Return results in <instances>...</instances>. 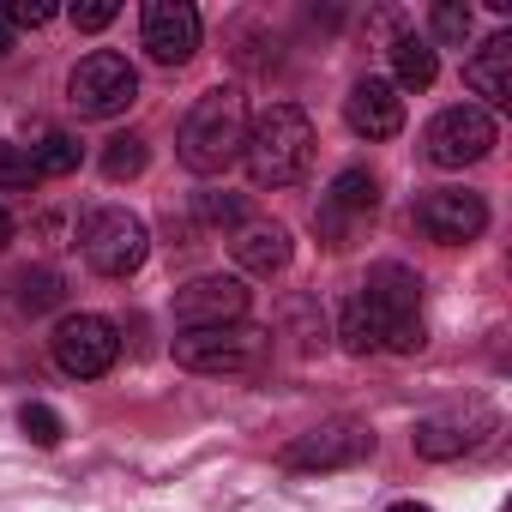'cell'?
Masks as SVG:
<instances>
[{
  "instance_id": "7c38bea8",
  "label": "cell",
  "mask_w": 512,
  "mask_h": 512,
  "mask_svg": "<svg viewBox=\"0 0 512 512\" xmlns=\"http://www.w3.org/2000/svg\"><path fill=\"white\" fill-rule=\"evenodd\" d=\"M199 13L187 7V0H151L145 19H139V43L157 67H187L193 49H199Z\"/></svg>"
},
{
  "instance_id": "3957f363",
  "label": "cell",
  "mask_w": 512,
  "mask_h": 512,
  "mask_svg": "<svg viewBox=\"0 0 512 512\" xmlns=\"http://www.w3.org/2000/svg\"><path fill=\"white\" fill-rule=\"evenodd\" d=\"M356 296L368 302V314L380 326V350H392V356H416L422 350V278L410 266H392V260L374 266Z\"/></svg>"
},
{
  "instance_id": "ffe728a7",
  "label": "cell",
  "mask_w": 512,
  "mask_h": 512,
  "mask_svg": "<svg viewBox=\"0 0 512 512\" xmlns=\"http://www.w3.org/2000/svg\"><path fill=\"white\" fill-rule=\"evenodd\" d=\"M338 338H344L350 356H374V350H380V326H374V314H368L362 296L344 302V314H338Z\"/></svg>"
},
{
  "instance_id": "d4e9b609",
  "label": "cell",
  "mask_w": 512,
  "mask_h": 512,
  "mask_svg": "<svg viewBox=\"0 0 512 512\" xmlns=\"http://www.w3.org/2000/svg\"><path fill=\"white\" fill-rule=\"evenodd\" d=\"M199 217H205V223H235V229H241V223H247V205H241V193H205V199H199Z\"/></svg>"
},
{
  "instance_id": "cb8c5ba5",
  "label": "cell",
  "mask_w": 512,
  "mask_h": 512,
  "mask_svg": "<svg viewBox=\"0 0 512 512\" xmlns=\"http://www.w3.org/2000/svg\"><path fill=\"white\" fill-rule=\"evenodd\" d=\"M19 428H25L37 446H61V434H67V428H61V416H55L49 404H25V410H19Z\"/></svg>"
},
{
  "instance_id": "484cf974",
  "label": "cell",
  "mask_w": 512,
  "mask_h": 512,
  "mask_svg": "<svg viewBox=\"0 0 512 512\" xmlns=\"http://www.w3.org/2000/svg\"><path fill=\"white\" fill-rule=\"evenodd\" d=\"M31 181H37L31 157H25L19 145H7V139H0V187H31Z\"/></svg>"
},
{
  "instance_id": "8fae6325",
  "label": "cell",
  "mask_w": 512,
  "mask_h": 512,
  "mask_svg": "<svg viewBox=\"0 0 512 512\" xmlns=\"http://www.w3.org/2000/svg\"><path fill=\"white\" fill-rule=\"evenodd\" d=\"M247 302L253 290L241 278H223V272H205L193 284L175 290V320L181 332H199V326H229V320H247Z\"/></svg>"
},
{
  "instance_id": "9a60e30c",
  "label": "cell",
  "mask_w": 512,
  "mask_h": 512,
  "mask_svg": "<svg viewBox=\"0 0 512 512\" xmlns=\"http://www.w3.org/2000/svg\"><path fill=\"white\" fill-rule=\"evenodd\" d=\"M290 229L284 223H241L235 235H229V260L247 272V278H278L284 266H290Z\"/></svg>"
},
{
  "instance_id": "5bb4252c",
  "label": "cell",
  "mask_w": 512,
  "mask_h": 512,
  "mask_svg": "<svg viewBox=\"0 0 512 512\" xmlns=\"http://www.w3.org/2000/svg\"><path fill=\"white\" fill-rule=\"evenodd\" d=\"M344 121L356 139H398L404 133V97L392 79H356L344 97Z\"/></svg>"
},
{
  "instance_id": "7402d4cb",
  "label": "cell",
  "mask_w": 512,
  "mask_h": 512,
  "mask_svg": "<svg viewBox=\"0 0 512 512\" xmlns=\"http://www.w3.org/2000/svg\"><path fill=\"white\" fill-rule=\"evenodd\" d=\"M145 157H151V151H145L139 133H115V139L103 145V175H109V181H127V175L145 169Z\"/></svg>"
},
{
  "instance_id": "2e32d148",
  "label": "cell",
  "mask_w": 512,
  "mask_h": 512,
  "mask_svg": "<svg viewBox=\"0 0 512 512\" xmlns=\"http://www.w3.org/2000/svg\"><path fill=\"white\" fill-rule=\"evenodd\" d=\"M464 85H470V97H482L488 109H506V103H512V37H506V31L488 37V43L464 61Z\"/></svg>"
},
{
  "instance_id": "7a4b0ae2",
  "label": "cell",
  "mask_w": 512,
  "mask_h": 512,
  "mask_svg": "<svg viewBox=\"0 0 512 512\" xmlns=\"http://www.w3.org/2000/svg\"><path fill=\"white\" fill-rule=\"evenodd\" d=\"M241 157H247L253 187H290L314 163V121L296 103H272V109H260V121L247 127Z\"/></svg>"
},
{
  "instance_id": "4316f807",
  "label": "cell",
  "mask_w": 512,
  "mask_h": 512,
  "mask_svg": "<svg viewBox=\"0 0 512 512\" xmlns=\"http://www.w3.org/2000/svg\"><path fill=\"white\" fill-rule=\"evenodd\" d=\"M115 13H121L115 0H79V7H73L67 19H73L79 31H109V25H115Z\"/></svg>"
},
{
  "instance_id": "4fadbf2b",
  "label": "cell",
  "mask_w": 512,
  "mask_h": 512,
  "mask_svg": "<svg viewBox=\"0 0 512 512\" xmlns=\"http://www.w3.org/2000/svg\"><path fill=\"white\" fill-rule=\"evenodd\" d=\"M488 434H494V410H482V404H464V410H446V416H422L410 440H416V452H422V458L446 464V458H464V452H476Z\"/></svg>"
},
{
  "instance_id": "d6986e66",
  "label": "cell",
  "mask_w": 512,
  "mask_h": 512,
  "mask_svg": "<svg viewBox=\"0 0 512 512\" xmlns=\"http://www.w3.org/2000/svg\"><path fill=\"white\" fill-rule=\"evenodd\" d=\"M25 157H31V169H37V175H73V169L85 163V145H79L73 133H43Z\"/></svg>"
},
{
  "instance_id": "4dcf8cb0",
  "label": "cell",
  "mask_w": 512,
  "mask_h": 512,
  "mask_svg": "<svg viewBox=\"0 0 512 512\" xmlns=\"http://www.w3.org/2000/svg\"><path fill=\"white\" fill-rule=\"evenodd\" d=\"M7 49H13V25H7V19H0V55H7Z\"/></svg>"
},
{
  "instance_id": "30bf717a",
  "label": "cell",
  "mask_w": 512,
  "mask_h": 512,
  "mask_svg": "<svg viewBox=\"0 0 512 512\" xmlns=\"http://www.w3.org/2000/svg\"><path fill=\"white\" fill-rule=\"evenodd\" d=\"M416 229L440 247H464L488 229V199L470 187H434L416 199Z\"/></svg>"
},
{
  "instance_id": "f1b7e54d",
  "label": "cell",
  "mask_w": 512,
  "mask_h": 512,
  "mask_svg": "<svg viewBox=\"0 0 512 512\" xmlns=\"http://www.w3.org/2000/svg\"><path fill=\"white\" fill-rule=\"evenodd\" d=\"M7 241H13V217H7V205H0V253H7Z\"/></svg>"
},
{
  "instance_id": "44dd1931",
  "label": "cell",
  "mask_w": 512,
  "mask_h": 512,
  "mask_svg": "<svg viewBox=\"0 0 512 512\" xmlns=\"http://www.w3.org/2000/svg\"><path fill=\"white\" fill-rule=\"evenodd\" d=\"M61 278L55 272H19V284H13V302H19V314H49V308H61Z\"/></svg>"
},
{
  "instance_id": "83f0119b",
  "label": "cell",
  "mask_w": 512,
  "mask_h": 512,
  "mask_svg": "<svg viewBox=\"0 0 512 512\" xmlns=\"http://www.w3.org/2000/svg\"><path fill=\"white\" fill-rule=\"evenodd\" d=\"M0 19L37 31V25H49V19H55V7H49V0H13V7H0Z\"/></svg>"
},
{
  "instance_id": "52a82bcc",
  "label": "cell",
  "mask_w": 512,
  "mask_h": 512,
  "mask_svg": "<svg viewBox=\"0 0 512 512\" xmlns=\"http://www.w3.org/2000/svg\"><path fill=\"white\" fill-rule=\"evenodd\" d=\"M494 145H500L494 115H488V109H476V103H452V109H440V115L422 127V151H428V163H440V169L482 163Z\"/></svg>"
},
{
  "instance_id": "6da1fadb",
  "label": "cell",
  "mask_w": 512,
  "mask_h": 512,
  "mask_svg": "<svg viewBox=\"0 0 512 512\" xmlns=\"http://www.w3.org/2000/svg\"><path fill=\"white\" fill-rule=\"evenodd\" d=\"M247 145V103L235 85H217L205 91L187 115H181V133H175V157L193 169V175H223Z\"/></svg>"
},
{
  "instance_id": "e0dca14e",
  "label": "cell",
  "mask_w": 512,
  "mask_h": 512,
  "mask_svg": "<svg viewBox=\"0 0 512 512\" xmlns=\"http://www.w3.org/2000/svg\"><path fill=\"white\" fill-rule=\"evenodd\" d=\"M392 85L398 91H428L434 85V73H440V55H434V43L428 37H392Z\"/></svg>"
},
{
  "instance_id": "603a6c76",
  "label": "cell",
  "mask_w": 512,
  "mask_h": 512,
  "mask_svg": "<svg viewBox=\"0 0 512 512\" xmlns=\"http://www.w3.org/2000/svg\"><path fill=\"white\" fill-rule=\"evenodd\" d=\"M428 31H434V43H464V37H470V7L440 0V7L428 13Z\"/></svg>"
},
{
  "instance_id": "5b68a950",
  "label": "cell",
  "mask_w": 512,
  "mask_h": 512,
  "mask_svg": "<svg viewBox=\"0 0 512 512\" xmlns=\"http://www.w3.org/2000/svg\"><path fill=\"white\" fill-rule=\"evenodd\" d=\"M67 103H73L79 115H91V121L127 115V109L139 103V73H133V61L115 55V49H91V55L73 67V79H67Z\"/></svg>"
},
{
  "instance_id": "277c9868",
  "label": "cell",
  "mask_w": 512,
  "mask_h": 512,
  "mask_svg": "<svg viewBox=\"0 0 512 512\" xmlns=\"http://www.w3.org/2000/svg\"><path fill=\"white\" fill-rule=\"evenodd\" d=\"M272 356V332L253 320H229V326H199L175 338V362L187 374H253Z\"/></svg>"
},
{
  "instance_id": "8992f818",
  "label": "cell",
  "mask_w": 512,
  "mask_h": 512,
  "mask_svg": "<svg viewBox=\"0 0 512 512\" xmlns=\"http://www.w3.org/2000/svg\"><path fill=\"white\" fill-rule=\"evenodd\" d=\"M79 247H85L91 272H103V278H133V272L145 266V253H151V229H145L133 211H91L85 229H79Z\"/></svg>"
},
{
  "instance_id": "ac0fdd59",
  "label": "cell",
  "mask_w": 512,
  "mask_h": 512,
  "mask_svg": "<svg viewBox=\"0 0 512 512\" xmlns=\"http://www.w3.org/2000/svg\"><path fill=\"white\" fill-rule=\"evenodd\" d=\"M374 205H380V181L368 169H344L326 193V223L332 217H374Z\"/></svg>"
},
{
  "instance_id": "9c48e42d",
  "label": "cell",
  "mask_w": 512,
  "mask_h": 512,
  "mask_svg": "<svg viewBox=\"0 0 512 512\" xmlns=\"http://www.w3.org/2000/svg\"><path fill=\"white\" fill-rule=\"evenodd\" d=\"M49 350H55L61 374H73V380H103V374L115 368V356H121V332H115V320H103V314H67V320L55 326Z\"/></svg>"
},
{
  "instance_id": "f546056e",
  "label": "cell",
  "mask_w": 512,
  "mask_h": 512,
  "mask_svg": "<svg viewBox=\"0 0 512 512\" xmlns=\"http://www.w3.org/2000/svg\"><path fill=\"white\" fill-rule=\"evenodd\" d=\"M386 512H434V506H422V500H398V506H386Z\"/></svg>"
},
{
  "instance_id": "ba28073f",
  "label": "cell",
  "mask_w": 512,
  "mask_h": 512,
  "mask_svg": "<svg viewBox=\"0 0 512 512\" xmlns=\"http://www.w3.org/2000/svg\"><path fill=\"white\" fill-rule=\"evenodd\" d=\"M362 458H374V428L362 416H332V422H320L284 446L290 470H350Z\"/></svg>"
}]
</instances>
